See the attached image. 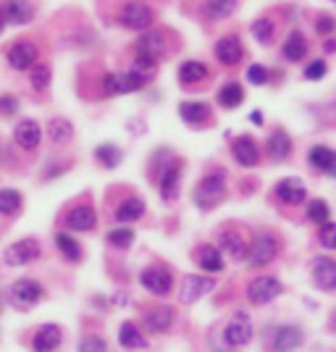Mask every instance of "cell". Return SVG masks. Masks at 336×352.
<instances>
[{
	"mask_svg": "<svg viewBox=\"0 0 336 352\" xmlns=\"http://www.w3.org/2000/svg\"><path fill=\"white\" fill-rule=\"evenodd\" d=\"M273 32H276V24H273L271 19H265V16H260V19L252 21V37H255L260 45L271 43V40H273Z\"/></svg>",
	"mask_w": 336,
	"mask_h": 352,
	"instance_id": "cell-36",
	"label": "cell"
},
{
	"mask_svg": "<svg viewBox=\"0 0 336 352\" xmlns=\"http://www.w3.org/2000/svg\"><path fill=\"white\" fill-rule=\"evenodd\" d=\"M102 89H105V95H118V74H105Z\"/></svg>",
	"mask_w": 336,
	"mask_h": 352,
	"instance_id": "cell-50",
	"label": "cell"
},
{
	"mask_svg": "<svg viewBox=\"0 0 336 352\" xmlns=\"http://www.w3.org/2000/svg\"><path fill=\"white\" fill-rule=\"evenodd\" d=\"M321 245L326 250H336V223L334 221L321 223Z\"/></svg>",
	"mask_w": 336,
	"mask_h": 352,
	"instance_id": "cell-43",
	"label": "cell"
},
{
	"mask_svg": "<svg viewBox=\"0 0 336 352\" xmlns=\"http://www.w3.org/2000/svg\"><path fill=\"white\" fill-rule=\"evenodd\" d=\"M213 287H216L213 279H205V276H184V279H181V289H179V300H181L184 305H192V302H197L200 297H205Z\"/></svg>",
	"mask_w": 336,
	"mask_h": 352,
	"instance_id": "cell-12",
	"label": "cell"
},
{
	"mask_svg": "<svg viewBox=\"0 0 336 352\" xmlns=\"http://www.w3.org/2000/svg\"><path fill=\"white\" fill-rule=\"evenodd\" d=\"M47 85H50V69L37 63V66L32 69V87L43 92V89H47Z\"/></svg>",
	"mask_w": 336,
	"mask_h": 352,
	"instance_id": "cell-42",
	"label": "cell"
},
{
	"mask_svg": "<svg viewBox=\"0 0 336 352\" xmlns=\"http://www.w3.org/2000/svg\"><path fill=\"white\" fill-rule=\"evenodd\" d=\"M313 281L315 287H321L326 292L336 289V261L334 258H315L313 261Z\"/></svg>",
	"mask_w": 336,
	"mask_h": 352,
	"instance_id": "cell-13",
	"label": "cell"
},
{
	"mask_svg": "<svg viewBox=\"0 0 336 352\" xmlns=\"http://www.w3.org/2000/svg\"><path fill=\"white\" fill-rule=\"evenodd\" d=\"M236 11V0H205L203 14L210 21H223Z\"/></svg>",
	"mask_w": 336,
	"mask_h": 352,
	"instance_id": "cell-27",
	"label": "cell"
},
{
	"mask_svg": "<svg viewBox=\"0 0 336 352\" xmlns=\"http://www.w3.org/2000/svg\"><path fill=\"white\" fill-rule=\"evenodd\" d=\"M121 24H124L126 30H137V32L147 30V27L153 24V8H150L147 3H142V0L126 3V6L121 8Z\"/></svg>",
	"mask_w": 336,
	"mask_h": 352,
	"instance_id": "cell-4",
	"label": "cell"
},
{
	"mask_svg": "<svg viewBox=\"0 0 336 352\" xmlns=\"http://www.w3.org/2000/svg\"><path fill=\"white\" fill-rule=\"evenodd\" d=\"M289 153H292V140H289V134L284 132V129H276V132L268 137V155H271L273 161H284V158H289Z\"/></svg>",
	"mask_w": 336,
	"mask_h": 352,
	"instance_id": "cell-26",
	"label": "cell"
},
{
	"mask_svg": "<svg viewBox=\"0 0 336 352\" xmlns=\"http://www.w3.org/2000/svg\"><path fill=\"white\" fill-rule=\"evenodd\" d=\"M223 337H226V342L232 347H245L249 339H252V321H249L245 313H236L234 318L226 323Z\"/></svg>",
	"mask_w": 336,
	"mask_h": 352,
	"instance_id": "cell-11",
	"label": "cell"
},
{
	"mask_svg": "<svg viewBox=\"0 0 336 352\" xmlns=\"http://www.w3.org/2000/svg\"><path fill=\"white\" fill-rule=\"evenodd\" d=\"M305 184L300 182V179H294V176H289V179H281L276 184V197L284 203V206H297V203H302L305 200Z\"/></svg>",
	"mask_w": 336,
	"mask_h": 352,
	"instance_id": "cell-17",
	"label": "cell"
},
{
	"mask_svg": "<svg viewBox=\"0 0 336 352\" xmlns=\"http://www.w3.org/2000/svg\"><path fill=\"white\" fill-rule=\"evenodd\" d=\"M145 82H147L145 74L134 72V69L129 74H118V95L121 92H137V89L145 87Z\"/></svg>",
	"mask_w": 336,
	"mask_h": 352,
	"instance_id": "cell-37",
	"label": "cell"
},
{
	"mask_svg": "<svg viewBox=\"0 0 336 352\" xmlns=\"http://www.w3.org/2000/svg\"><path fill=\"white\" fill-rule=\"evenodd\" d=\"M307 56V40L300 34V32H292L284 43V58L287 60H302Z\"/></svg>",
	"mask_w": 336,
	"mask_h": 352,
	"instance_id": "cell-30",
	"label": "cell"
},
{
	"mask_svg": "<svg viewBox=\"0 0 336 352\" xmlns=\"http://www.w3.org/2000/svg\"><path fill=\"white\" fill-rule=\"evenodd\" d=\"M60 339H63V334H60L58 326L56 323H45V326L37 329V334L32 339V347H34V352H53L58 350Z\"/></svg>",
	"mask_w": 336,
	"mask_h": 352,
	"instance_id": "cell-16",
	"label": "cell"
},
{
	"mask_svg": "<svg viewBox=\"0 0 336 352\" xmlns=\"http://www.w3.org/2000/svg\"><path fill=\"white\" fill-rule=\"evenodd\" d=\"M323 74H326V63H323V60H313V63L305 69V79L315 82V79H321Z\"/></svg>",
	"mask_w": 336,
	"mask_h": 352,
	"instance_id": "cell-47",
	"label": "cell"
},
{
	"mask_svg": "<svg viewBox=\"0 0 336 352\" xmlns=\"http://www.w3.org/2000/svg\"><path fill=\"white\" fill-rule=\"evenodd\" d=\"M179 184H181V163H174L166 168L161 179V197L163 200H176L179 197Z\"/></svg>",
	"mask_w": 336,
	"mask_h": 352,
	"instance_id": "cell-23",
	"label": "cell"
},
{
	"mask_svg": "<svg viewBox=\"0 0 336 352\" xmlns=\"http://www.w3.org/2000/svg\"><path fill=\"white\" fill-rule=\"evenodd\" d=\"M118 342H121V347H126V350H145L147 347L145 334L129 321L121 323V329H118Z\"/></svg>",
	"mask_w": 336,
	"mask_h": 352,
	"instance_id": "cell-25",
	"label": "cell"
},
{
	"mask_svg": "<svg viewBox=\"0 0 336 352\" xmlns=\"http://www.w3.org/2000/svg\"><path fill=\"white\" fill-rule=\"evenodd\" d=\"M273 258H276V236L268 234V232L255 236L247 250V263L252 265V268H263V265H268Z\"/></svg>",
	"mask_w": 336,
	"mask_h": 352,
	"instance_id": "cell-3",
	"label": "cell"
},
{
	"mask_svg": "<svg viewBox=\"0 0 336 352\" xmlns=\"http://www.w3.org/2000/svg\"><path fill=\"white\" fill-rule=\"evenodd\" d=\"M302 344V331L297 326H278L273 334V350L276 352H294Z\"/></svg>",
	"mask_w": 336,
	"mask_h": 352,
	"instance_id": "cell-20",
	"label": "cell"
},
{
	"mask_svg": "<svg viewBox=\"0 0 336 352\" xmlns=\"http://www.w3.org/2000/svg\"><path fill=\"white\" fill-rule=\"evenodd\" d=\"M315 30H318V34L326 37V34H331V32L336 30V21L331 19V16H321V19H318V24H315Z\"/></svg>",
	"mask_w": 336,
	"mask_h": 352,
	"instance_id": "cell-49",
	"label": "cell"
},
{
	"mask_svg": "<svg viewBox=\"0 0 336 352\" xmlns=\"http://www.w3.org/2000/svg\"><path fill=\"white\" fill-rule=\"evenodd\" d=\"M63 223H66L71 232H89V229H95V223H98V213H95L92 206H76L66 213Z\"/></svg>",
	"mask_w": 336,
	"mask_h": 352,
	"instance_id": "cell-14",
	"label": "cell"
},
{
	"mask_svg": "<svg viewBox=\"0 0 336 352\" xmlns=\"http://www.w3.org/2000/svg\"><path fill=\"white\" fill-rule=\"evenodd\" d=\"M197 263H200V268H203V271H208V274H219V271H223V258H221V250L210 248V245L200 248V252H197Z\"/></svg>",
	"mask_w": 336,
	"mask_h": 352,
	"instance_id": "cell-28",
	"label": "cell"
},
{
	"mask_svg": "<svg viewBox=\"0 0 336 352\" xmlns=\"http://www.w3.org/2000/svg\"><path fill=\"white\" fill-rule=\"evenodd\" d=\"M232 153H234V158L239 166H245V168H249V166H255L258 163V145H255V140H249V137H239L234 145H232Z\"/></svg>",
	"mask_w": 336,
	"mask_h": 352,
	"instance_id": "cell-21",
	"label": "cell"
},
{
	"mask_svg": "<svg viewBox=\"0 0 336 352\" xmlns=\"http://www.w3.org/2000/svg\"><path fill=\"white\" fill-rule=\"evenodd\" d=\"M307 219L315 221V223H326V221H328V206H326L323 200H313V203L307 206Z\"/></svg>",
	"mask_w": 336,
	"mask_h": 352,
	"instance_id": "cell-41",
	"label": "cell"
},
{
	"mask_svg": "<svg viewBox=\"0 0 336 352\" xmlns=\"http://www.w3.org/2000/svg\"><path fill=\"white\" fill-rule=\"evenodd\" d=\"M37 58H40V50H37V45L30 43V40H21V43L11 45V50H8V63L14 66L16 72L34 69V66H37Z\"/></svg>",
	"mask_w": 336,
	"mask_h": 352,
	"instance_id": "cell-6",
	"label": "cell"
},
{
	"mask_svg": "<svg viewBox=\"0 0 336 352\" xmlns=\"http://www.w3.org/2000/svg\"><path fill=\"white\" fill-rule=\"evenodd\" d=\"M16 142H19V147H24V150H37V145L43 142V129H40V124L32 121V118L19 121V126H16Z\"/></svg>",
	"mask_w": 336,
	"mask_h": 352,
	"instance_id": "cell-18",
	"label": "cell"
},
{
	"mask_svg": "<svg viewBox=\"0 0 336 352\" xmlns=\"http://www.w3.org/2000/svg\"><path fill=\"white\" fill-rule=\"evenodd\" d=\"M142 213H145V203L139 200V197H129V200H124L116 210V221L118 223H132V221L142 219Z\"/></svg>",
	"mask_w": 336,
	"mask_h": 352,
	"instance_id": "cell-29",
	"label": "cell"
},
{
	"mask_svg": "<svg viewBox=\"0 0 336 352\" xmlns=\"http://www.w3.org/2000/svg\"><path fill=\"white\" fill-rule=\"evenodd\" d=\"M0 14L5 19V24L21 27V24H30L32 19H34V6H32L30 0H3Z\"/></svg>",
	"mask_w": 336,
	"mask_h": 352,
	"instance_id": "cell-8",
	"label": "cell"
},
{
	"mask_svg": "<svg viewBox=\"0 0 336 352\" xmlns=\"http://www.w3.org/2000/svg\"><path fill=\"white\" fill-rule=\"evenodd\" d=\"M11 305L16 310H30L32 305H37L43 300V284L34 279H19L11 287Z\"/></svg>",
	"mask_w": 336,
	"mask_h": 352,
	"instance_id": "cell-2",
	"label": "cell"
},
{
	"mask_svg": "<svg viewBox=\"0 0 336 352\" xmlns=\"http://www.w3.org/2000/svg\"><path fill=\"white\" fill-rule=\"evenodd\" d=\"M168 43H166V34L158 30H147L139 40H137V56H145V58L158 60L166 56Z\"/></svg>",
	"mask_w": 336,
	"mask_h": 352,
	"instance_id": "cell-9",
	"label": "cell"
},
{
	"mask_svg": "<svg viewBox=\"0 0 336 352\" xmlns=\"http://www.w3.org/2000/svg\"><path fill=\"white\" fill-rule=\"evenodd\" d=\"M56 245H58V250L69 258V261H79V258H82V248H79V242L71 239L69 234L56 236Z\"/></svg>",
	"mask_w": 336,
	"mask_h": 352,
	"instance_id": "cell-39",
	"label": "cell"
},
{
	"mask_svg": "<svg viewBox=\"0 0 336 352\" xmlns=\"http://www.w3.org/2000/svg\"><path fill=\"white\" fill-rule=\"evenodd\" d=\"M3 27H5V19H3V14H0V34H3Z\"/></svg>",
	"mask_w": 336,
	"mask_h": 352,
	"instance_id": "cell-53",
	"label": "cell"
},
{
	"mask_svg": "<svg viewBox=\"0 0 336 352\" xmlns=\"http://www.w3.org/2000/svg\"><path fill=\"white\" fill-rule=\"evenodd\" d=\"M310 163H313V168H318L323 174L328 176H336V153L334 150H328V147H313L310 150Z\"/></svg>",
	"mask_w": 336,
	"mask_h": 352,
	"instance_id": "cell-24",
	"label": "cell"
},
{
	"mask_svg": "<svg viewBox=\"0 0 336 352\" xmlns=\"http://www.w3.org/2000/svg\"><path fill=\"white\" fill-rule=\"evenodd\" d=\"M247 79L252 82V85H258V87H260V85L268 82V72H265L260 63H252V66L247 69Z\"/></svg>",
	"mask_w": 336,
	"mask_h": 352,
	"instance_id": "cell-45",
	"label": "cell"
},
{
	"mask_svg": "<svg viewBox=\"0 0 336 352\" xmlns=\"http://www.w3.org/2000/svg\"><path fill=\"white\" fill-rule=\"evenodd\" d=\"M242 56H245V47H242L239 37H234V34H226L216 43V58L223 66H236L242 60Z\"/></svg>",
	"mask_w": 336,
	"mask_h": 352,
	"instance_id": "cell-15",
	"label": "cell"
},
{
	"mask_svg": "<svg viewBox=\"0 0 336 352\" xmlns=\"http://www.w3.org/2000/svg\"><path fill=\"white\" fill-rule=\"evenodd\" d=\"M223 195H226V171L210 168V174H205L194 187V203L200 208H213Z\"/></svg>",
	"mask_w": 336,
	"mask_h": 352,
	"instance_id": "cell-1",
	"label": "cell"
},
{
	"mask_svg": "<svg viewBox=\"0 0 336 352\" xmlns=\"http://www.w3.org/2000/svg\"><path fill=\"white\" fill-rule=\"evenodd\" d=\"M242 100H245V89L239 87L236 82H229V85H223V87H221L219 103L223 105V108H239Z\"/></svg>",
	"mask_w": 336,
	"mask_h": 352,
	"instance_id": "cell-33",
	"label": "cell"
},
{
	"mask_svg": "<svg viewBox=\"0 0 336 352\" xmlns=\"http://www.w3.org/2000/svg\"><path fill=\"white\" fill-rule=\"evenodd\" d=\"M171 321H174V313H171V308H166V305L150 308L145 313V326L150 329V331H155V334H163V331H168Z\"/></svg>",
	"mask_w": 336,
	"mask_h": 352,
	"instance_id": "cell-22",
	"label": "cell"
},
{
	"mask_svg": "<svg viewBox=\"0 0 336 352\" xmlns=\"http://www.w3.org/2000/svg\"><path fill=\"white\" fill-rule=\"evenodd\" d=\"M24 206L21 195L16 190H0V216H14Z\"/></svg>",
	"mask_w": 336,
	"mask_h": 352,
	"instance_id": "cell-35",
	"label": "cell"
},
{
	"mask_svg": "<svg viewBox=\"0 0 336 352\" xmlns=\"http://www.w3.org/2000/svg\"><path fill=\"white\" fill-rule=\"evenodd\" d=\"M326 50H336V43H334V40H328V43H326Z\"/></svg>",
	"mask_w": 336,
	"mask_h": 352,
	"instance_id": "cell-52",
	"label": "cell"
},
{
	"mask_svg": "<svg viewBox=\"0 0 336 352\" xmlns=\"http://www.w3.org/2000/svg\"><path fill=\"white\" fill-rule=\"evenodd\" d=\"M221 248H223V252H226L232 261H242V258H247L249 245L245 242V236L239 234L236 229H226V232L221 234Z\"/></svg>",
	"mask_w": 336,
	"mask_h": 352,
	"instance_id": "cell-19",
	"label": "cell"
},
{
	"mask_svg": "<svg viewBox=\"0 0 336 352\" xmlns=\"http://www.w3.org/2000/svg\"><path fill=\"white\" fill-rule=\"evenodd\" d=\"M79 352H108V344L100 337H85L79 342Z\"/></svg>",
	"mask_w": 336,
	"mask_h": 352,
	"instance_id": "cell-44",
	"label": "cell"
},
{
	"mask_svg": "<svg viewBox=\"0 0 336 352\" xmlns=\"http://www.w3.org/2000/svg\"><path fill=\"white\" fill-rule=\"evenodd\" d=\"M278 294H281V281L273 276H258L247 287V300L252 305H265V302L276 300Z\"/></svg>",
	"mask_w": 336,
	"mask_h": 352,
	"instance_id": "cell-5",
	"label": "cell"
},
{
	"mask_svg": "<svg viewBox=\"0 0 336 352\" xmlns=\"http://www.w3.org/2000/svg\"><path fill=\"white\" fill-rule=\"evenodd\" d=\"M134 239V232L129 226H118L113 232H108V242L113 245V248H129Z\"/></svg>",
	"mask_w": 336,
	"mask_h": 352,
	"instance_id": "cell-40",
	"label": "cell"
},
{
	"mask_svg": "<svg viewBox=\"0 0 336 352\" xmlns=\"http://www.w3.org/2000/svg\"><path fill=\"white\" fill-rule=\"evenodd\" d=\"M19 111V100L14 95H0V116H11Z\"/></svg>",
	"mask_w": 336,
	"mask_h": 352,
	"instance_id": "cell-46",
	"label": "cell"
},
{
	"mask_svg": "<svg viewBox=\"0 0 336 352\" xmlns=\"http://www.w3.org/2000/svg\"><path fill=\"white\" fill-rule=\"evenodd\" d=\"M155 63H158V60H153V58H145V56H139V58H137V63H134V72H139V74H153L155 72Z\"/></svg>",
	"mask_w": 336,
	"mask_h": 352,
	"instance_id": "cell-48",
	"label": "cell"
},
{
	"mask_svg": "<svg viewBox=\"0 0 336 352\" xmlns=\"http://www.w3.org/2000/svg\"><path fill=\"white\" fill-rule=\"evenodd\" d=\"M208 76V66L200 63V60H187L179 66V79L181 82H203Z\"/></svg>",
	"mask_w": 336,
	"mask_h": 352,
	"instance_id": "cell-34",
	"label": "cell"
},
{
	"mask_svg": "<svg viewBox=\"0 0 336 352\" xmlns=\"http://www.w3.org/2000/svg\"><path fill=\"white\" fill-rule=\"evenodd\" d=\"M139 281H142V287H145L147 292L153 294H168L171 292V274L166 271V268H161V265H150V268H145L142 274H139Z\"/></svg>",
	"mask_w": 336,
	"mask_h": 352,
	"instance_id": "cell-10",
	"label": "cell"
},
{
	"mask_svg": "<svg viewBox=\"0 0 336 352\" xmlns=\"http://www.w3.org/2000/svg\"><path fill=\"white\" fill-rule=\"evenodd\" d=\"M47 134H50V140H53L56 145H69L74 140L71 121H66V118H53L50 126H47Z\"/></svg>",
	"mask_w": 336,
	"mask_h": 352,
	"instance_id": "cell-31",
	"label": "cell"
},
{
	"mask_svg": "<svg viewBox=\"0 0 336 352\" xmlns=\"http://www.w3.org/2000/svg\"><path fill=\"white\" fill-rule=\"evenodd\" d=\"M95 158L102 163V166H108V168H116L118 163H121V150L116 145H100L95 150Z\"/></svg>",
	"mask_w": 336,
	"mask_h": 352,
	"instance_id": "cell-38",
	"label": "cell"
},
{
	"mask_svg": "<svg viewBox=\"0 0 336 352\" xmlns=\"http://www.w3.org/2000/svg\"><path fill=\"white\" fill-rule=\"evenodd\" d=\"M252 121H255V124H263V113H260V111H255V113H252Z\"/></svg>",
	"mask_w": 336,
	"mask_h": 352,
	"instance_id": "cell-51",
	"label": "cell"
},
{
	"mask_svg": "<svg viewBox=\"0 0 336 352\" xmlns=\"http://www.w3.org/2000/svg\"><path fill=\"white\" fill-rule=\"evenodd\" d=\"M34 258H40V242L32 239V236L19 239V242H14L11 248L5 250V263L8 265H27Z\"/></svg>",
	"mask_w": 336,
	"mask_h": 352,
	"instance_id": "cell-7",
	"label": "cell"
},
{
	"mask_svg": "<svg viewBox=\"0 0 336 352\" xmlns=\"http://www.w3.org/2000/svg\"><path fill=\"white\" fill-rule=\"evenodd\" d=\"M179 116L184 118L187 124H203V121H208V116H210V108L205 103H181L179 105Z\"/></svg>",
	"mask_w": 336,
	"mask_h": 352,
	"instance_id": "cell-32",
	"label": "cell"
}]
</instances>
